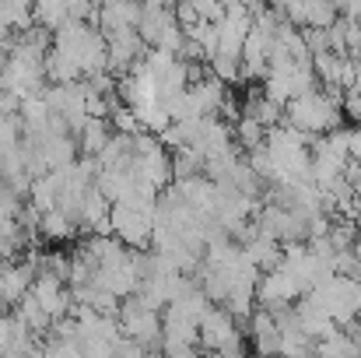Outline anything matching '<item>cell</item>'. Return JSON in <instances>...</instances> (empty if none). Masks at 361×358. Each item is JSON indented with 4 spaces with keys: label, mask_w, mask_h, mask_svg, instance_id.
Listing matches in <instances>:
<instances>
[{
    "label": "cell",
    "mask_w": 361,
    "mask_h": 358,
    "mask_svg": "<svg viewBox=\"0 0 361 358\" xmlns=\"http://www.w3.org/2000/svg\"><path fill=\"white\" fill-rule=\"evenodd\" d=\"M120 327H123V338H126V341H133V345H140V348H147V352H151L154 345H161V330H165L161 313L151 309L140 295H133V299L123 302Z\"/></svg>",
    "instance_id": "1"
},
{
    "label": "cell",
    "mask_w": 361,
    "mask_h": 358,
    "mask_svg": "<svg viewBox=\"0 0 361 358\" xmlns=\"http://www.w3.org/2000/svg\"><path fill=\"white\" fill-rule=\"evenodd\" d=\"M200 345H204L207 352H221V355H239L242 358L239 320H235L228 309L214 306V309L204 316V323H200Z\"/></svg>",
    "instance_id": "2"
},
{
    "label": "cell",
    "mask_w": 361,
    "mask_h": 358,
    "mask_svg": "<svg viewBox=\"0 0 361 358\" xmlns=\"http://www.w3.org/2000/svg\"><path fill=\"white\" fill-rule=\"evenodd\" d=\"M109 222H113V236L120 239L126 249H133V253L147 249L151 239H154V218H147V215H140V211H130V208L113 204Z\"/></svg>",
    "instance_id": "3"
},
{
    "label": "cell",
    "mask_w": 361,
    "mask_h": 358,
    "mask_svg": "<svg viewBox=\"0 0 361 358\" xmlns=\"http://www.w3.org/2000/svg\"><path fill=\"white\" fill-rule=\"evenodd\" d=\"M249 32H252V7H245V4H225V18L218 25V42H221L218 53L242 56V46H245Z\"/></svg>",
    "instance_id": "4"
},
{
    "label": "cell",
    "mask_w": 361,
    "mask_h": 358,
    "mask_svg": "<svg viewBox=\"0 0 361 358\" xmlns=\"http://www.w3.org/2000/svg\"><path fill=\"white\" fill-rule=\"evenodd\" d=\"M249 341L256 358H281V327L267 309H256L249 320Z\"/></svg>",
    "instance_id": "5"
},
{
    "label": "cell",
    "mask_w": 361,
    "mask_h": 358,
    "mask_svg": "<svg viewBox=\"0 0 361 358\" xmlns=\"http://www.w3.org/2000/svg\"><path fill=\"white\" fill-rule=\"evenodd\" d=\"M113 137H116V133L109 130V119H88V123H85V130H81V155L99 158Z\"/></svg>",
    "instance_id": "6"
},
{
    "label": "cell",
    "mask_w": 361,
    "mask_h": 358,
    "mask_svg": "<svg viewBox=\"0 0 361 358\" xmlns=\"http://www.w3.org/2000/svg\"><path fill=\"white\" fill-rule=\"evenodd\" d=\"M78 222L74 218H67L63 211H49V215H42V225H39V232L49 239V242H71V239L78 236Z\"/></svg>",
    "instance_id": "7"
},
{
    "label": "cell",
    "mask_w": 361,
    "mask_h": 358,
    "mask_svg": "<svg viewBox=\"0 0 361 358\" xmlns=\"http://www.w3.org/2000/svg\"><path fill=\"white\" fill-rule=\"evenodd\" d=\"M235 141H239V148H245L249 155L252 151H259V148H267V130L256 123V119H249V117H242L239 123H235Z\"/></svg>",
    "instance_id": "8"
},
{
    "label": "cell",
    "mask_w": 361,
    "mask_h": 358,
    "mask_svg": "<svg viewBox=\"0 0 361 358\" xmlns=\"http://www.w3.org/2000/svg\"><path fill=\"white\" fill-rule=\"evenodd\" d=\"M211 74H214L221 85H228V81H239V78H242V56H232V53H218V56L211 60Z\"/></svg>",
    "instance_id": "9"
},
{
    "label": "cell",
    "mask_w": 361,
    "mask_h": 358,
    "mask_svg": "<svg viewBox=\"0 0 361 358\" xmlns=\"http://www.w3.org/2000/svg\"><path fill=\"white\" fill-rule=\"evenodd\" d=\"M344 117H351L355 126H361V92H348L344 95Z\"/></svg>",
    "instance_id": "10"
},
{
    "label": "cell",
    "mask_w": 361,
    "mask_h": 358,
    "mask_svg": "<svg viewBox=\"0 0 361 358\" xmlns=\"http://www.w3.org/2000/svg\"><path fill=\"white\" fill-rule=\"evenodd\" d=\"M116 358H154L147 348H140V345H133V341H123L120 352H116Z\"/></svg>",
    "instance_id": "11"
},
{
    "label": "cell",
    "mask_w": 361,
    "mask_h": 358,
    "mask_svg": "<svg viewBox=\"0 0 361 358\" xmlns=\"http://www.w3.org/2000/svg\"><path fill=\"white\" fill-rule=\"evenodd\" d=\"M351 162L361 165V130L358 126H351Z\"/></svg>",
    "instance_id": "12"
},
{
    "label": "cell",
    "mask_w": 361,
    "mask_h": 358,
    "mask_svg": "<svg viewBox=\"0 0 361 358\" xmlns=\"http://www.w3.org/2000/svg\"><path fill=\"white\" fill-rule=\"evenodd\" d=\"M4 71H7V56L0 53V78H4Z\"/></svg>",
    "instance_id": "13"
}]
</instances>
